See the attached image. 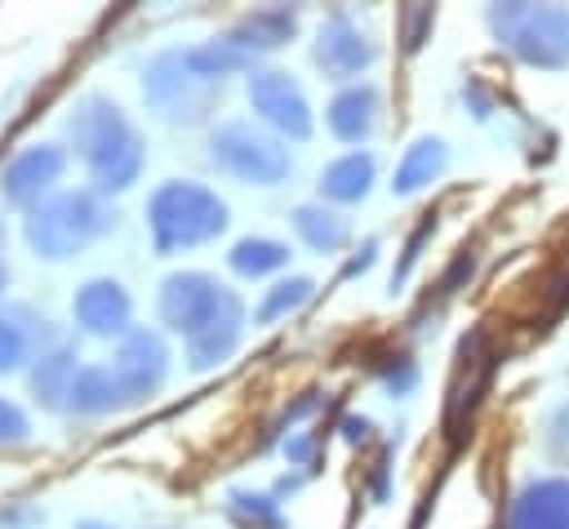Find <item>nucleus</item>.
<instances>
[{
    "instance_id": "obj_18",
    "label": "nucleus",
    "mask_w": 569,
    "mask_h": 529,
    "mask_svg": "<svg viewBox=\"0 0 569 529\" xmlns=\"http://www.w3.org/2000/svg\"><path fill=\"white\" fill-rule=\"evenodd\" d=\"M76 351L71 347H49L31 360V396L40 409H67V396H71V382H76Z\"/></svg>"
},
{
    "instance_id": "obj_38",
    "label": "nucleus",
    "mask_w": 569,
    "mask_h": 529,
    "mask_svg": "<svg viewBox=\"0 0 569 529\" xmlns=\"http://www.w3.org/2000/svg\"><path fill=\"white\" fill-rule=\"evenodd\" d=\"M4 285H9V267L0 262V293H4Z\"/></svg>"
},
{
    "instance_id": "obj_19",
    "label": "nucleus",
    "mask_w": 569,
    "mask_h": 529,
    "mask_svg": "<svg viewBox=\"0 0 569 529\" xmlns=\"http://www.w3.org/2000/svg\"><path fill=\"white\" fill-rule=\"evenodd\" d=\"M373 173H378V164H373L369 151H347V156H338V160H329V164L320 169V182H316V187H320L325 200L356 204V200L369 196Z\"/></svg>"
},
{
    "instance_id": "obj_33",
    "label": "nucleus",
    "mask_w": 569,
    "mask_h": 529,
    "mask_svg": "<svg viewBox=\"0 0 569 529\" xmlns=\"http://www.w3.org/2000/svg\"><path fill=\"white\" fill-rule=\"evenodd\" d=\"M284 453H289L293 467H307L311 453H316V436H307V431H302V436H289V440H284Z\"/></svg>"
},
{
    "instance_id": "obj_28",
    "label": "nucleus",
    "mask_w": 569,
    "mask_h": 529,
    "mask_svg": "<svg viewBox=\"0 0 569 529\" xmlns=\"http://www.w3.org/2000/svg\"><path fill=\"white\" fill-rule=\"evenodd\" d=\"M431 22H436V9H431V4H409V9H400V40H405L409 53L422 49Z\"/></svg>"
},
{
    "instance_id": "obj_17",
    "label": "nucleus",
    "mask_w": 569,
    "mask_h": 529,
    "mask_svg": "<svg viewBox=\"0 0 569 529\" xmlns=\"http://www.w3.org/2000/svg\"><path fill=\"white\" fill-rule=\"evenodd\" d=\"M293 27H298V9H289V4H271V9H253V13H244L227 36H231L249 58H258V53L280 49V44L293 36Z\"/></svg>"
},
{
    "instance_id": "obj_34",
    "label": "nucleus",
    "mask_w": 569,
    "mask_h": 529,
    "mask_svg": "<svg viewBox=\"0 0 569 529\" xmlns=\"http://www.w3.org/2000/svg\"><path fill=\"white\" fill-rule=\"evenodd\" d=\"M369 431H373V422H369L365 413H347V418H342V436H347L351 445H365Z\"/></svg>"
},
{
    "instance_id": "obj_9",
    "label": "nucleus",
    "mask_w": 569,
    "mask_h": 529,
    "mask_svg": "<svg viewBox=\"0 0 569 529\" xmlns=\"http://www.w3.org/2000/svg\"><path fill=\"white\" fill-rule=\"evenodd\" d=\"M378 58V44L373 36L342 9H333L320 31H316V44H311V62L325 71V80H356L360 71H369Z\"/></svg>"
},
{
    "instance_id": "obj_14",
    "label": "nucleus",
    "mask_w": 569,
    "mask_h": 529,
    "mask_svg": "<svg viewBox=\"0 0 569 529\" xmlns=\"http://www.w3.org/2000/svg\"><path fill=\"white\" fill-rule=\"evenodd\" d=\"M507 529H569V476L529 480L507 507Z\"/></svg>"
},
{
    "instance_id": "obj_36",
    "label": "nucleus",
    "mask_w": 569,
    "mask_h": 529,
    "mask_svg": "<svg viewBox=\"0 0 569 529\" xmlns=\"http://www.w3.org/2000/svg\"><path fill=\"white\" fill-rule=\"evenodd\" d=\"M369 493H373V502H382V498H387V453L373 462V485H369Z\"/></svg>"
},
{
    "instance_id": "obj_3",
    "label": "nucleus",
    "mask_w": 569,
    "mask_h": 529,
    "mask_svg": "<svg viewBox=\"0 0 569 529\" xmlns=\"http://www.w3.org/2000/svg\"><path fill=\"white\" fill-rule=\"evenodd\" d=\"M489 31L493 40L516 53L525 67L560 71L569 67V9L565 4H489Z\"/></svg>"
},
{
    "instance_id": "obj_11",
    "label": "nucleus",
    "mask_w": 569,
    "mask_h": 529,
    "mask_svg": "<svg viewBox=\"0 0 569 529\" xmlns=\"http://www.w3.org/2000/svg\"><path fill=\"white\" fill-rule=\"evenodd\" d=\"M62 164H67V151L53 147V142H40V147H27L9 160V169L0 173V191L9 204L18 209H36L49 200L53 182L62 178Z\"/></svg>"
},
{
    "instance_id": "obj_7",
    "label": "nucleus",
    "mask_w": 569,
    "mask_h": 529,
    "mask_svg": "<svg viewBox=\"0 0 569 529\" xmlns=\"http://www.w3.org/2000/svg\"><path fill=\"white\" fill-rule=\"evenodd\" d=\"M227 293H231V289L218 285V280L204 276V271H173V276L160 280L156 307H160V320H164L173 333L191 338V333H200V329L218 316V307L227 302Z\"/></svg>"
},
{
    "instance_id": "obj_39",
    "label": "nucleus",
    "mask_w": 569,
    "mask_h": 529,
    "mask_svg": "<svg viewBox=\"0 0 569 529\" xmlns=\"http://www.w3.org/2000/svg\"><path fill=\"white\" fill-rule=\"evenodd\" d=\"M0 244H4V222H0Z\"/></svg>"
},
{
    "instance_id": "obj_23",
    "label": "nucleus",
    "mask_w": 569,
    "mask_h": 529,
    "mask_svg": "<svg viewBox=\"0 0 569 529\" xmlns=\"http://www.w3.org/2000/svg\"><path fill=\"white\" fill-rule=\"evenodd\" d=\"M293 231L316 253H338L351 240V222L338 209H325V204H298L293 209Z\"/></svg>"
},
{
    "instance_id": "obj_32",
    "label": "nucleus",
    "mask_w": 569,
    "mask_h": 529,
    "mask_svg": "<svg viewBox=\"0 0 569 529\" xmlns=\"http://www.w3.org/2000/svg\"><path fill=\"white\" fill-rule=\"evenodd\" d=\"M373 258H378V240H365V244L356 249V258L342 267V280H356V276H365V271L373 267Z\"/></svg>"
},
{
    "instance_id": "obj_31",
    "label": "nucleus",
    "mask_w": 569,
    "mask_h": 529,
    "mask_svg": "<svg viewBox=\"0 0 569 529\" xmlns=\"http://www.w3.org/2000/svg\"><path fill=\"white\" fill-rule=\"evenodd\" d=\"M382 382H387V391L405 396V391H413V382H418V365H413L409 356H391V365H382Z\"/></svg>"
},
{
    "instance_id": "obj_26",
    "label": "nucleus",
    "mask_w": 569,
    "mask_h": 529,
    "mask_svg": "<svg viewBox=\"0 0 569 529\" xmlns=\"http://www.w3.org/2000/svg\"><path fill=\"white\" fill-rule=\"evenodd\" d=\"M227 516L244 529H280V502L271 493H253V489H231L227 493Z\"/></svg>"
},
{
    "instance_id": "obj_30",
    "label": "nucleus",
    "mask_w": 569,
    "mask_h": 529,
    "mask_svg": "<svg viewBox=\"0 0 569 529\" xmlns=\"http://www.w3.org/2000/svg\"><path fill=\"white\" fill-rule=\"evenodd\" d=\"M27 436H31L27 413H22L13 400H4V396H0V445H22Z\"/></svg>"
},
{
    "instance_id": "obj_6",
    "label": "nucleus",
    "mask_w": 569,
    "mask_h": 529,
    "mask_svg": "<svg viewBox=\"0 0 569 529\" xmlns=\"http://www.w3.org/2000/svg\"><path fill=\"white\" fill-rule=\"evenodd\" d=\"M142 98L156 116L164 120H200L209 111L204 102V84L191 76L187 53L182 49H160L147 67H142Z\"/></svg>"
},
{
    "instance_id": "obj_5",
    "label": "nucleus",
    "mask_w": 569,
    "mask_h": 529,
    "mask_svg": "<svg viewBox=\"0 0 569 529\" xmlns=\"http://www.w3.org/2000/svg\"><path fill=\"white\" fill-rule=\"evenodd\" d=\"M244 98H249L253 116H258L276 138H293V142H307V138H311V107H307L302 84H298L289 71H276V67L249 71Z\"/></svg>"
},
{
    "instance_id": "obj_8",
    "label": "nucleus",
    "mask_w": 569,
    "mask_h": 529,
    "mask_svg": "<svg viewBox=\"0 0 569 529\" xmlns=\"http://www.w3.org/2000/svg\"><path fill=\"white\" fill-rule=\"evenodd\" d=\"M138 129L129 124V116L107 98V93H89L80 98V107L67 116V142L84 164H98L102 156L120 151L124 142H133Z\"/></svg>"
},
{
    "instance_id": "obj_2",
    "label": "nucleus",
    "mask_w": 569,
    "mask_h": 529,
    "mask_svg": "<svg viewBox=\"0 0 569 529\" xmlns=\"http://www.w3.org/2000/svg\"><path fill=\"white\" fill-rule=\"evenodd\" d=\"M111 222H116V213L102 204L98 191H58L27 213L22 236L36 258L62 262V258L80 253L89 240H98L102 231H111Z\"/></svg>"
},
{
    "instance_id": "obj_21",
    "label": "nucleus",
    "mask_w": 569,
    "mask_h": 529,
    "mask_svg": "<svg viewBox=\"0 0 569 529\" xmlns=\"http://www.w3.org/2000/svg\"><path fill=\"white\" fill-rule=\"evenodd\" d=\"M120 405H129V400H124V387H120V378H116L111 365H84L76 373L71 396H67V409H76V413H111Z\"/></svg>"
},
{
    "instance_id": "obj_22",
    "label": "nucleus",
    "mask_w": 569,
    "mask_h": 529,
    "mask_svg": "<svg viewBox=\"0 0 569 529\" xmlns=\"http://www.w3.org/2000/svg\"><path fill=\"white\" fill-rule=\"evenodd\" d=\"M182 53H187V67H191V76H196L200 84H222L227 76H236V71H244V67L253 62L231 36H213V40L191 44V49H182Z\"/></svg>"
},
{
    "instance_id": "obj_1",
    "label": "nucleus",
    "mask_w": 569,
    "mask_h": 529,
    "mask_svg": "<svg viewBox=\"0 0 569 529\" xmlns=\"http://www.w3.org/2000/svg\"><path fill=\"white\" fill-rule=\"evenodd\" d=\"M147 227H151V249L160 258L187 253L227 231V200L204 182L169 178L147 200Z\"/></svg>"
},
{
    "instance_id": "obj_29",
    "label": "nucleus",
    "mask_w": 569,
    "mask_h": 529,
    "mask_svg": "<svg viewBox=\"0 0 569 529\" xmlns=\"http://www.w3.org/2000/svg\"><path fill=\"white\" fill-rule=\"evenodd\" d=\"M431 231H436V218L427 213V218L418 222V231L405 240V253H400V262H396V271H391V289H400V285L409 280V271L418 267V258H422V244L431 240Z\"/></svg>"
},
{
    "instance_id": "obj_25",
    "label": "nucleus",
    "mask_w": 569,
    "mask_h": 529,
    "mask_svg": "<svg viewBox=\"0 0 569 529\" xmlns=\"http://www.w3.org/2000/svg\"><path fill=\"white\" fill-rule=\"evenodd\" d=\"M311 280L307 276H289V280H276L267 293H262V302L253 307V325H271V320H280V316H289V311H298L307 298H311Z\"/></svg>"
},
{
    "instance_id": "obj_12",
    "label": "nucleus",
    "mask_w": 569,
    "mask_h": 529,
    "mask_svg": "<svg viewBox=\"0 0 569 529\" xmlns=\"http://www.w3.org/2000/svg\"><path fill=\"white\" fill-rule=\"evenodd\" d=\"M489 373H493V351H489V333L485 329H471L462 342H458V373H453V387H449V409H445V427L458 436V427L476 413L485 387H489Z\"/></svg>"
},
{
    "instance_id": "obj_16",
    "label": "nucleus",
    "mask_w": 569,
    "mask_h": 529,
    "mask_svg": "<svg viewBox=\"0 0 569 529\" xmlns=\"http://www.w3.org/2000/svg\"><path fill=\"white\" fill-rule=\"evenodd\" d=\"M378 116H382V93L373 84H347L329 107H325V120H329V133L338 142H365L373 129H378Z\"/></svg>"
},
{
    "instance_id": "obj_13",
    "label": "nucleus",
    "mask_w": 569,
    "mask_h": 529,
    "mask_svg": "<svg viewBox=\"0 0 569 529\" xmlns=\"http://www.w3.org/2000/svg\"><path fill=\"white\" fill-rule=\"evenodd\" d=\"M71 316L93 338H124L129 333V320H133V302H129V293H124L120 280L98 276V280H84L76 289Z\"/></svg>"
},
{
    "instance_id": "obj_4",
    "label": "nucleus",
    "mask_w": 569,
    "mask_h": 529,
    "mask_svg": "<svg viewBox=\"0 0 569 529\" xmlns=\"http://www.w3.org/2000/svg\"><path fill=\"white\" fill-rule=\"evenodd\" d=\"M209 156H213V164L222 173H231V178H240L249 187H276L293 169L289 147L276 133H267V129H258L249 120H222V124H213Z\"/></svg>"
},
{
    "instance_id": "obj_27",
    "label": "nucleus",
    "mask_w": 569,
    "mask_h": 529,
    "mask_svg": "<svg viewBox=\"0 0 569 529\" xmlns=\"http://www.w3.org/2000/svg\"><path fill=\"white\" fill-rule=\"evenodd\" d=\"M27 356H31L27 325H18V316H0V373H13Z\"/></svg>"
},
{
    "instance_id": "obj_20",
    "label": "nucleus",
    "mask_w": 569,
    "mask_h": 529,
    "mask_svg": "<svg viewBox=\"0 0 569 529\" xmlns=\"http://www.w3.org/2000/svg\"><path fill=\"white\" fill-rule=\"evenodd\" d=\"M449 169V147L440 138H418L405 147L400 164H396V178H391V191L396 196H418L422 187H431L440 173Z\"/></svg>"
},
{
    "instance_id": "obj_35",
    "label": "nucleus",
    "mask_w": 569,
    "mask_h": 529,
    "mask_svg": "<svg viewBox=\"0 0 569 529\" xmlns=\"http://www.w3.org/2000/svg\"><path fill=\"white\" fill-rule=\"evenodd\" d=\"M551 445L556 449H569V400L551 413Z\"/></svg>"
},
{
    "instance_id": "obj_15",
    "label": "nucleus",
    "mask_w": 569,
    "mask_h": 529,
    "mask_svg": "<svg viewBox=\"0 0 569 529\" xmlns=\"http://www.w3.org/2000/svg\"><path fill=\"white\" fill-rule=\"evenodd\" d=\"M240 338H244V302H240V293H227V302L218 307V316L200 333L187 338V365L196 373L218 369L240 347Z\"/></svg>"
},
{
    "instance_id": "obj_24",
    "label": "nucleus",
    "mask_w": 569,
    "mask_h": 529,
    "mask_svg": "<svg viewBox=\"0 0 569 529\" xmlns=\"http://www.w3.org/2000/svg\"><path fill=\"white\" fill-rule=\"evenodd\" d=\"M227 267H231L236 276H244V280H262V276L289 267V244H280V240H271V236H244V240L231 244Z\"/></svg>"
},
{
    "instance_id": "obj_10",
    "label": "nucleus",
    "mask_w": 569,
    "mask_h": 529,
    "mask_svg": "<svg viewBox=\"0 0 569 529\" xmlns=\"http://www.w3.org/2000/svg\"><path fill=\"white\" fill-rule=\"evenodd\" d=\"M111 369H116V378L124 387V400L138 405V400L160 391V382L169 373V347H164V338L156 329H129L120 338V347H116Z\"/></svg>"
},
{
    "instance_id": "obj_37",
    "label": "nucleus",
    "mask_w": 569,
    "mask_h": 529,
    "mask_svg": "<svg viewBox=\"0 0 569 529\" xmlns=\"http://www.w3.org/2000/svg\"><path fill=\"white\" fill-rule=\"evenodd\" d=\"M76 529H116V525H107V520H80Z\"/></svg>"
}]
</instances>
